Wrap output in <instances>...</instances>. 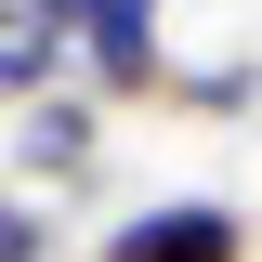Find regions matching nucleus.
<instances>
[{"label":"nucleus","instance_id":"obj_4","mask_svg":"<svg viewBox=\"0 0 262 262\" xmlns=\"http://www.w3.org/2000/svg\"><path fill=\"white\" fill-rule=\"evenodd\" d=\"M170 105L223 118V105H249V66H170Z\"/></svg>","mask_w":262,"mask_h":262},{"label":"nucleus","instance_id":"obj_2","mask_svg":"<svg viewBox=\"0 0 262 262\" xmlns=\"http://www.w3.org/2000/svg\"><path fill=\"white\" fill-rule=\"evenodd\" d=\"M92 158H105V105L66 79V92H39V105H13V170L27 184H92Z\"/></svg>","mask_w":262,"mask_h":262},{"label":"nucleus","instance_id":"obj_3","mask_svg":"<svg viewBox=\"0 0 262 262\" xmlns=\"http://www.w3.org/2000/svg\"><path fill=\"white\" fill-rule=\"evenodd\" d=\"M66 66H79V39L0 0V118H13V105H39V92H66Z\"/></svg>","mask_w":262,"mask_h":262},{"label":"nucleus","instance_id":"obj_5","mask_svg":"<svg viewBox=\"0 0 262 262\" xmlns=\"http://www.w3.org/2000/svg\"><path fill=\"white\" fill-rule=\"evenodd\" d=\"M0 262H53V210L39 196H0Z\"/></svg>","mask_w":262,"mask_h":262},{"label":"nucleus","instance_id":"obj_1","mask_svg":"<svg viewBox=\"0 0 262 262\" xmlns=\"http://www.w3.org/2000/svg\"><path fill=\"white\" fill-rule=\"evenodd\" d=\"M92 262H249V210H223V196H144L131 223L92 236Z\"/></svg>","mask_w":262,"mask_h":262},{"label":"nucleus","instance_id":"obj_6","mask_svg":"<svg viewBox=\"0 0 262 262\" xmlns=\"http://www.w3.org/2000/svg\"><path fill=\"white\" fill-rule=\"evenodd\" d=\"M13 13H39V27H66V39L92 27V0H13Z\"/></svg>","mask_w":262,"mask_h":262}]
</instances>
